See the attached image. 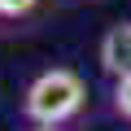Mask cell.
Returning a JSON list of instances; mask_svg holds the SVG:
<instances>
[{"label":"cell","instance_id":"277c9868","mask_svg":"<svg viewBox=\"0 0 131 131\" xmlns=\"http://www.w3.org/2000/svg\"><path fill=\"white\" fill-rule=\"evenodd\" d=\"M35 9V0H0V18H22Z\"/></svg>","mask_w":131,"mask_h":131},{"label":"cell","instance_id":"7a4b0ae2","mask_svg":"<svg viewBox=\"0 0 131 131\" xmlns=\"http://www.w3.org/2000/svg\"><path fill=\"white\" fill-rule=\"evenodd\" d=\"M101 70L114 74V79L131 74V22H118V26L105 31V39H101Z\"/></svg>","mask_w":131,"mask_h":131},{"label":"cell","instance_id":"6da1fadb","mask_svg":"<svg viewBox=\"0 0 131 131\" xmlns=\"http://www.w3.org/2000/svg\"><path fill=\"white\" fill-rule=\"evenodd\" d=\"M88 101V88L74 70H66V66H52V70H44L31 88H26V118L31 122H44V127H61L66 118H74Z\"/></svg>","mask_w":131,"mask_h":131},{"label":"cell","instance_id":"3957f363","mask_svg":"<svg viewBox=\"0 0 131 131\" xmlns=\"http://www.w3.org/2000/svg\"><path fill=\"white\" fill-rule=\"evenodd\" d=\"M114 109H118L122 118H131V74L118 79V88H114Z\"/></svg>","mask_w":131,"mask_h":131},{"label":"cell","instance_id":"5b68a950","mask_svg":"<svg viewBox=\"0 0 131 131\" xmlns=\"http://www.w3.org/2000/svg\"><path fill=\"white\" fill-rule=\"evenodd\" d=\"M35 131H52V127H44V122H35Z\"/></svg>","mask_w":131,"mask_h":131}]
</instances>
